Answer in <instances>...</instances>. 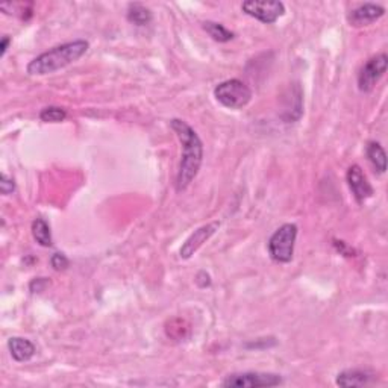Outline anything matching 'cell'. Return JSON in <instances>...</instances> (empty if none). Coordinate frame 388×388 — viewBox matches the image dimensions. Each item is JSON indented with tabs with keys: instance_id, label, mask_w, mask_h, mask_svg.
I'll list each match as a JSON object with an SVG mask.
<instances>
[{
	"instance_id": "1",
	"label": "cell",
	"mask_w": 388,
	"mask_h": 388,
	"mask_svg": "<svg viewBox=\"0 0 388 388\" xmlns=\"http://www.w3.org/2000/svg\"><path fill=\"white\" fill-rule=\"evenodd\" d=\"M171 129L175 131L176 137L181 141L182 155L181 162H179V170L176 176V191H185L190 184L197 176L200 166L204 161V144L199 138L197 132L191 126L181 120V118H173L170 120Z\"/></svg>"
},
{
	"instance_id": "2",
	"label": "cell",
	"mask_w": 388,
	"mask_h": 388,
	"mask_svg": "<svg viewBox=\"0 0 388 388\" xmlns=\"http://www.w3.org/2000/svg\"><path fill=\"white\" fill-rule=\"evenodd\" d=\"M89 49V43L87 40H74L64 44H59L49 49L44 54L34 58L28 64L26 72L31 76H46V74L55 73L64 67L76 63L78 59L84 56Z\"/></svg>"
},
{
	"instance_id": "3",
	"label": "cell",
	"mask_w": 388,
	"mask_h": 388,
	"mask_svg": "<svg viewBox=\"0 0 388 388\" xmlns=\"http://www.w3.org/2000/svg\"><path fill=\"white\" fill-rule=\"evenodd\" d=\"M297 226L285 223L273 233L268 240V255L278 264H288L294 255V246L297 238Z\"/></svg>"
},
{
	"instance_id": "4",
	"label": "cell",
	"mask_w": 388,
	"mask_h": 388,
	"mask_svg": "<svg viewBox=\"0 0 388 388\" xmlns=\"http://www.w3.org/2000/svg\"><path fill=\"white\" fill-rule=\"evenodd\" d=\"M214 97L225 108L243 109L252 100V89L240 79H228L214 88Z\"/></svg>"
},
{
	"instance_id": "5",
	"label": "cell",
	"mask_w": 388,
	"mask_h": 388,
	"mask_svg": "<svg viewBox=\"0 0 388 388\" xmlns=\"http://www.w3.org/2000/svg\"><path fill=\"white\" fill-rule=\"evenodd\" d=\"M281 375L266 371H243L233 373L226 376L222 387L226 388H261V387H278L282 385Z\"/></svg>"
},
{
	"instance_id": "6",
	"label": "cell",
	"mask_w": 388,
	"mask_h": 388,
	"mask_svg": "<svg viewBox=\"0 0 388 388\" xmlns=\"http://www.w3.org/2000/svg\"><path fill=\"white\" fill-rule=\"evenodd\" d=\"M241 10L244 14H248L249 17L261 21L264 25H273L278 21L283 14H285V5L282 2H266V0H248L243 2Z\"/></svg>"
},
{
	"instance_id": "7",
	"label": "cell",
	"mask_w": 388,
	"mask_h": 388,
	"mask_svg": "<svg viewBox=\"0 0 388 388\" xmlns=\"http://www.w3.org/2000/svg\"><path fill=\"white\" fill-rule=\"evenodd\" d=\"M388 56L385 54H379L371 56L367 63L363 65V69L358 74V88L363 93H369L376 87L378 82L382 79L387 72Z\"/></svg>"
},
{
	"instance_id": "8",
	"label": "cell",
	"mask_w": 388,
	"mask_h": 388,
	"mask_svg": "<svg viewBox=\"0 0 388 388\" xmlns=\"http://www.w3.org/2000/svg\"><path fill=\"white\" fill-rule=\"evenodd\" d=\"M219 228H220V222H211L197 228L188 238H186L181 250H179V255H181L182 259H190L194 253L202 248L204 243H206L215 233H217Z\"/></svg>"
},
{
	"instance_id": "9",
	"label": "cell",
	"mask_w": 388,
	"mask_h": 388,
	"mask_svg": "<svg viewBox=\"0 0 388 388\" xmlns=\"http://www.w3.org/2000/svg\"><path fill=\"white\" fill-rule=\"evenodd\" d=\"M346 179L349 188L352 191L358 204H364L365 200L370 199L373 196V193H375L371 184L369 182V179L365 177L363 169L358 166V164H354V166L349 167Z\"/></svg>"
},
{
	"instance_id": "10",
	"label": "cell",
	"mask_w": 388,
	"mask_h": 388,
	"mask_svg": "<svg viewBox=\"0 0 388 388\" xmlns=\"http://www.w3.org/2000/svg\"><path fill=\"white\" fill-rule=\"evenodd\" d=\"M385 8L376 3H363L358 6V8L352 10L349 12L347 21L350 26L361 28V26H369L371 23H375L376 20L380 17H384Z\"/></svg>"
},
{
	"instance_id": "11",
	"label": "cell",
	"mask_w": 388,
	"mask_h": 388,
	"mask_svg": "<svg viewBox=\"0 0 388 388\" xmlns=\"http://www.w3.org/2000/svg\"><path fill=\"white\" fill-rule=\"evenodd\" d=\"M376 382V373L370 370H363V369H349L343 370L337 375L335 384L345 388L350 387H367Z\"/></svg>"
},
{
	"instance_id": "12",
	"label": "cell",
	"mask_w": 388,
	"mask_h": 388,
	"mask_svg": "<svg viewBox=\"0 0 388 388\" xmlns=\"http://www.w3.org/2000/svg\"><path fill=\"white\" fill-rule=\"evenodd\" d=\"M8 349L11 356L16 360L17 363H26L31 360V358L35 355L36 349L35 345L28 338H21V337H12L8 340Z\"/></svg>"
},
{
	"instance_id": "13",
	"label": "cell",
	"mask_w": 388,
	"mask_h": 388,
	"mask_svg": "<svg viewBox=\"0 0 388 388\" xmlns=\"http://www.w3.org/2000/svg\"><path fill=\"white\" fill-rule=\"evenodd\" d=\"M126 17H128L132 25L147 26L153 20V14L143 3H129Z\"/></svg>"
},
{
	"instance_id": "14",
	"label": "cell",
	"mask_w": 388,
	"mask_h": 388,
	"mask_svg": "<svg viewBox=\"0 0 388 388\" xmlns=\"http://www.w3.org/2000/svg\"><path fill=\"white\" fill-rule=\"evenodd\" d=\"M32 237H34V240L41 246V248H52V244H54L49 223L41 217H36L32 222Z\"/></svg>"
},
{
	"instance_id": "15",
	"label": "cell",
	"mask_w": 388,
	"mask_h": 388,
	"mask_svg": "<svg viewBox=\"0 0 388 388\" xmlns=\"http://www.w3.org/2000/svg\"><path fill=\"white\" fill-rule=\"evenodd\" d=\"M365 153H367V158L371 162V166L375 167L379 173H385L387 170V155L384 147L380 146L376 141H370L365 149Z\"/></svg>"
},
{
	"instance_id": "16",
	"label": "cell",
	"mask_w": 388,
	"mask_h": 388,
	"mask_svg": "<svg viewBox=\"0 0 388 388\" xmlns=\"http://www.w3.org/2000/svg\"><path fill=\"white\" fill-rule=\"evenodd\" d=\"M202 26L206 31V34L217 43H228L230 40H234V36H235L233 31H229V29H226L222 23H217V21L206 20L204 21Z\"/></svg>"
},
{
	"instance_id": "17",
	"label": "cell",
	"mask_w": 388,
	"mask_h": 388,
	"mask_svg": "<svg viewBox=\"0 0 388 388\" xmlns=\"http://www.w3.org/2000/svg\"><path fill=\"white\" fill-rule=\"evenodd\" d=\"M65 118L67 111L61 107H46L40 113V120L44 123H61Z\"/></svg>"
},
{
	"instance_id": "18",
	"label": "cell",
	"mask_w": 388,
	"mask_h": 388,
	"mask_svg": "<svg viewBox=\"0 0 388 388\" xmlns=\"http://www.w3.org/2000/svg\"><path fill=\"white\" fill-rule=\"evenodd\" d=\"M69 264H70V261H69V258H67V257L64 255V253L56 252V253H54V255H52V258H50V266L54 267V270H56V272L65 270V268L69 267Z\"/></svg>"
},
{
	"instance_id": "19",
	"label": "cell",
	"mask_w": 388,
	"mask_h": 388,
	"mask_svg": "<svg viewBox=\"0 0 388 388\" xmlns=\"http://www.w3.org/2000/svg\"><path fill=\"white\" fill-rule=\"evenodd\" d=\"M0 191H2L3 196H10V194L16 191V182L6 173L0 175Z\"/></svg>"
},
{
	"instance_id": "20",
	"label": "cell",
	"mask_w": 388,
	"mask_h": 388,
	"mask_svg": "<svg viewBox=\"0 0 388 388\" xmlns=\"http://www.w3.org/2000/svg\"><path fill=\"white\" fill-rule=\"evenodd\" d=\"M49 285V281L46 278H35L29 288H31L32 293H41V291L46 290V287Z\"/></svg>"
},
{
	"instance_id": "21",
	"label": "cell",
	"mask_w": 388,
	"mask_h": 388,
	"mask_svg": "<svg viewBox=\"0 0 388 388\" xmlns=\"http://www.w3.org/2000/svg\"><path fill=\"white\" fill-rule=\"evenodd\" d=\"M196 283L200 288H206L211 285V276L206 272H199L196 276Z\"/></svg>"
},
{
	"instance_id": "22",
	"label": "cell",
	"mask_w": 388,
	"mask_h": 388,
	"mask_svg": "<svg viewBox=\"0 0 388 388\" xmlns=\"http://www.w3.org/2000/svg\"><path fill=\"white\" fill-rule=\"evenodd\" d=\"M11 39L8 35H5L3 39H2V41H0V58H3L5 56V54H6V50H8V46L11 44Z\"/></svg>"
}]
</instances>
